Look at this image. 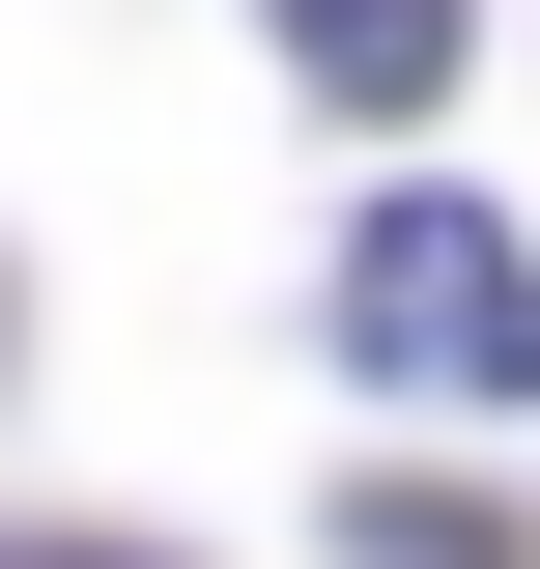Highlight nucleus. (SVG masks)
I'll return each instance as SVG.
<instances>
[{
  "label": "nucleus",
  "mask_w": 540,
  "mask_h": 569,
  "mask_svg": "<svg viewBox=\"0 0 540 569\" xmlns=\"http://www.w3.org/2000/svg\"><path fill=\"white\" fill-rule=\"evenodd\" d=\"M341 370L370 399H540V257L483 200H370L341 228Z\"/></svg>",
  "instance_id": "1"
},
{
  "label": "nucleus",
  "mask_w": 540,
  "mask_h": 569,
  "mask_svg": "<svg viewBox=\"0 0 540 569\" xmlns=\"http://www.w3.org/2000/svg\"><path fill=\"white\" fill-rule=\"evenodd\" d=\"M257 29H284V86H313V114H427L483 0H257Z\"/></svg>",
  "instance_id": "2"
},
{
  "label": "nucleus",
  "mask_w": 540,
  "mask_h": 569,
  "mask_svg": "<svg viewBox=\"0 0 540 569\" xmlns=\"http://www.w3.org/2000/svg\"><path fill=\"white\" fill-rule=\"evenodd\" d=\"M29 569H58V541H29Z\"/></svg>",
  "instance_id": "3"
}]
</instances>
